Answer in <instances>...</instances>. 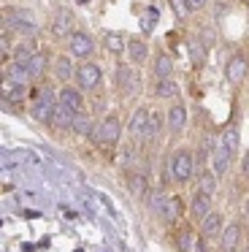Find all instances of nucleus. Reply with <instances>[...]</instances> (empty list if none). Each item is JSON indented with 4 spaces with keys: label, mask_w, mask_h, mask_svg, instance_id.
<instances>
[{
    "label": "nucleus",
    "mask_w": 249,
    "mask_h": 252,
    "mask_svg": "<svg viewBox=\"0 0 249 252\" xmlns=\"http://www.w3.org/2000/svg\"><path fill=\"white\" fill-rule=\"evenodd\" d=\"M241 171H244V176H249V152L244 155V163H241Z\"/></svg>",
    "instance_id": "e433bc0d"
},
{
    "label": "nucleus",
    "mask_w": 249,
    "mask_h": 252,
    "mask_svg": "<svg viewBox=\"0 0 249 252\" xmlns=\"http://www.w3.org/2000/svg\"><path fill=\"white\" fill-rule=\"evenodd\" d=\"M249 73V63L247 57H230V63L225 65V76L230 84H241Z\"/></svg>",
    "instance_id": "6e6552de"
},
{
    "label": "nucleus",
    "mask_w": 249,
    "mask_h": 252,
    "mask_svg": "<svg viewBox=\"0 0 249 252\" xmlns=\"http://www.w3.org/2000/svg\"><path fill=\"white\" fill-rule=\"evenodd\" d=\"M171 174L176 182H189V176L195 174V160L189 149H179L171 158Z\"/></svg>",
    "instance_id": "f03ea898"
},
{
    "label": "nucleus",
    "mask_w": 249,
    "mask_h": 252,
    "mask_svg": "<svg viewBox=\"0 0 249 252\" xmlns=\"http://www.w3.org/2000/svg\"><path fill=\"white\" fill-rule=\"evenodd\" d=\"M73 130H76V133H81V136H92V130H95V122H92L90 117H84V114H76V120H73Z\"/></svg>",
    "instance_id": "c756f323"
},
{
    "label": "nucleus",
    "mask_w": 249,
    "mask_h": 252,
    "mask_svg": "<svg viewBox=\"0 0 249 252\" xmlns=\"http://www.w3.org/2000/svg\"><path fill=\"white\" fill-rule=\"evenodd\" d=\"M209 212H211V195H206V192L198 190L192 195V201H189V214H192V217H198V220H203Z\"/></svg>",
    "instance_id": "9b49d317"
},
{
    "label": "nucleus",
    "mask_w": 249,
    "mask_h": 252,
    "mask_svg": "<svg viewBox=\"0 0 249 252\" xmlns=\"http://www.w3.org/2000/svg\"><path fill=\"white\" fill-rule=\"evenodd\" d=\"M157 98H173L176 95V82L173 79H157Z\"/></svg>",
    "instance_id": "7c9ffc66"
},
{
    "label": "nucleus",
    "mask_w": 249,
    "mask_h": 252,
    "mask_svg": "<svg viewBox=\"0 0 249 252\" xmlns=\"http://www.w3.org/2000/svg\"><path fill=\"white\" fill-rule=\"evenodd\" d=\"M54 109H57V103H54V95L49 93V90H43V93H38V103L32 106V117H35L38 122H52Z\"/></svg>",
    "instance_id": "20e7f679"
},
{
    "label": "nucleus",
    "mask_w": 249,
    "mask_h": 252,
    "mask_svg": "<svg viewBox=\"0 0 249 252\" xmlns=\"http://www.w3.org/2000/svg\"><path fill=\"white\" fill-rule=\"evenodd\" d=\"M241 252H249V247H247V250H241Z\"/></svg>",
    "instance_id": "58836bf2"
},
{
    "label": "nucleus",
    "mask_w": 249,
    "mask_h": 252,
    "mask_svg": "<svg viewBox=\"0 0 249 252\" xmlns=\"http://www.w3.org/2000/svg\"><path fill=\"white\" fill-rule=\"evenodd\" d=\"M222 147L227 149L230 155L238 152V147H241V133H238V127H225V133H222Z\"/></svg>",
    "instance_id": "a211bd4d"
},
{
    "label": "nucleus",
    "mask_w": 249,
    "mask_h": 252,
    "mask_svg": "<svg viewBox=\"0 0 249 252\" xmlns=\"http://www.w3.org/2000/svg\"><path fill=\"white\" fill-rule=\"evenodd\" d=\"M127 52H130V60H133L135 65L146 60V44L141 38H130L127 41Z\"/></svg>",
    "instance_id": "393cba45"
},
{
    "label": "nucleus",
    "mask_w": 249,
    "mask_h": 252,
    "mask_svg": "<svg viewBox=\"0 0 249 252\" xmlns=\"http://www.w3.org/2000/svg\"><path fill=\"white\" fill-rule=\"evenodd\" d=\"M149 111L146 109H138L133 114V120H130V133H133V136H141V133L146 130V125H149Z\"/></svg>",
    "instance_id": "aec40b11"
},
{
    "label": "nucleus",
    "mask_w": 249,
    "mask_h": 252,
    "mask_svg": "<svg viewBox=\"0 0 249 252\" xmlns=\"http://www.w3.org/2000/svg\"><path fill=\"white\" fill-rule=\"evenodd\" d=\"M184 125H187V111H184L182 103H176L173 109H168V127L173 133H182Z\"/></svg>",
    "instance_id": "2eb2a0df"
},
{
    "label": "nucleus",
    "mask_w": 249,
    "mask_h": 252,
    "mask_svg": "<svg viewBox=\"0 0 249 252\" xmlns=\"http://www.w3.org/2000/svg\"><path fill=\"white\" fill-rule=\"evenodd\" d=\"M222 225H225V217H222L219 212H209L200 220V230H203V236H209V239H214V236L222 233Z\"/></svg>",
    "instance_id": "9d476101"
},
{
    "label": "nucleus",
    "mask_w": 249,
    "mask_h": 252,
    "mask_svg": "<svg viewBox=\"0 0 249 252\" xmlns=\"http://www.w3.org/2000/svg\"><path fill=\"white\" fill-rule=\"evenodd\" d=\"M73 120H76V111L68 109L65 103H57L49 125H52V130H70V127H73Z\"/></svg>",
    "instance_id": "1a4fd4ad"
},
{
    "label": "nucleus",
    "mask_w": 249,
    "mask_h": 252,
    "mask_svg": "<svg viewBox=\"0 0 249 252\" xmlns=\"http://www.w3.org/2000/svg\"><path fill=\"white\" fill-rule=\"evenodd\" d=\"M70 28H73V14L65 11V8H60L57 17H54V25H52V33L57 35V38H65V35L70 33Z\"/></svg>",
    "instance_id": "f8f14e48"
},
{
    "label": "nucleus",
    "mask_w": 249,
    "mask_h": 252,
    "mask_svg": "<svg viewBox=\"0 0 249 252\" xmlns=\"http://www.w3.org/2000/svg\"><path fill=\"white\" fill-rule=\"evenodd\" d=\"M187 6L195 11V8H203V6H206V0H187Z\"/></svg>",
    "instance_id": "c9c22d12"
},
{
    "label": "nucleus",
    "mask_w": 249,
    "mask_h": 252,
    "mask_svg": "<svg viewBox=\"0 0 249 252\" xmlns=\"http://www.w3.org/2000/svg\"><path fill=\"white\" fill-rule=\"evenodd\" d=\"M227 165H230V152H227L225 147L217 149V152L211 155V171H214L217 176H222L227 171Z\"/></svg>",
    "instance_id": "6ab92c4d"
},
{
    "label": "nucleus",
    "mask_w": 249,
    "mask_h": 252,
    "mask_svg": "<svg viewBox=\"0 0 249 252\" xmlns=\"http://www.w3.org/2000/svg\"><path fill=\"white\" fill-rule=\"evenodd\" d=\"M198 187H200V192H206V195H214L217 192V174L214 171H203L200 179H198Z\"/></svg>",
    "instance_id": "bb28decb"
},
{
    "label": "nucleus",
    "mask_w": 249,
    "mask_h": 252,
    "mask_svg": "<svg viewBox=\"0 0 249 252\" xmlns=\"http://www.w3.org/2000/svg\"><path fill=\"white\" fill-rule=\"evenodd\" d=\"M60 103H65L68 109H73L76 114H81V109H84V98H81V93H76V90H70V87H62V93H60Z\"/></svg>",
    "instance_id": "f3484780"
},
{
    "label": "nucleus",
    "mask_w": 249,
    "mask_h": 252,
    "mask_svg": "<svg viewBox=\"0 0 249 252\" xmlns=\"http://www.w3.org/2000/svg\"><path fill=\"white\" fill-rule=\"evenodd\" d=\"M160 125H162V120H160L157 114H152V117H149V125H146V130H144V136H146V138H155L157 133H160Z\"/></svg>",
    "instance_id": "2f4dec72"
},
{
    "label": "nucleus",
    "mask_w": 249,
    "mask_h": 252,
    "mask_svg": "<svg viewBox=\"0 0 249 252\" xmlns=\"http://www.w3.org/2000/svg\"><path fill=\"white\" fill-rule=\"evenodd\" d=\"M5 28H11V30H19V33H35L38 30V25L32 22V17H30V11H19V8H8V11H5Z\"/></svg>",
    "instance_id": "7ed1b4c3"
},
{
    "label": "nucleus",
    "mask_w": 249,
    "mask_h": 252,
    "mask_svg": "<svg viewBox=\"0 0 249 252\" xmlns=\"http://www.w3.org/2000/svg\"><path fill=\"white\" fill-rule=\"evenodd\" d=\"M165 198H168V195H162V192H152V198H149V206L155 209L157 214H160V212H162V203H165Z\"/></svg>",
    "instance_id": "f704fd0d"
},
{
    "label": "nucleus",
    "mask_w": 249,
    "mask_h": 252,
    "mask_svg": "<svg viewBox=\"0 0 249 252\" xmlns=\"http://www.w3.org/2000/svg\"><path fill=\"white\" fill-rule=\"evenodd\" d=\"M171 6H173V11H176L179 19H184V17H187V11H192V8L187 6V0H171Z\"/></svg>",
    "instance_id": "72a5a7b5"
},
{
    "label": "nucleus",
    "mask_w": 249,
    "mask_h": 252,
    "mask_svg": "<svg viewBox=\"0 0 249 252\" xmlns=\"http://www.w3.org/2000/svg\"><path fill=\"white\" fill-rule=\"evenodd\" d=\"M68 46H70V55H73V57H81V60H87V57L95 52V41H92L87 33H70Z\"/></svg>",
    "instance_id": "39448f33"
},
{
    "label": "nucleus",
    "mask_w": 249,
    "mask_h": 252,
    "mask_svg": "<svg viewBox=\"0 0 249 252\" xmlns=\"http://www.w3.org/2000/svg\"><path fill=\"white\" fill-rule=\"evenodd\" d=\"M238 239H241V225L230 222L225 230H222V250H225V252H236Z\"/></svg>",
    "instance_id": "ddd939ff"
},
{
    "label": "nucleus",
    "mask_w": 249,
    "mask_h": 252,
    "mask_svg": "<svg viewBox=\"0 0 249 252\" xmlns=\"http://www.w3.org/2000/svg\"><path fill=\"white\" fill-rule=\"evenodd\" d=\"M189 60H192L195 68L206 65V44L203 41H189Z\"/></svg>",
    "instance_id": "b1692460"
},
{
    "label": "nucleus",
    "mask_w": 249,
    "mask_h": 252,
    "mask_svg": "<svg viewBox=\"0 0 249 252\" xmlns=\"http://www.w3.org/2000/svg\"><path fill=\"white\" fill-rule=\"evenodd\" d=\"M103 44H106V49L111 52V55H119V52L127 49V41H124V35H122V33H106Z\"/></svg>",
    "instance_id": "412c9836"
},
{
    "label": "nucleus",
    "mask_w": 249,
    "mask_h": 252,
    "mask_svg": "<svg viewBox=\"0 0 249 252\" xmlns=\"http://www.w3.org/2000/svg\"><path fill=\"white\" fill-rule=\"evenodd\" d=\"M22 98H25V84L5 76V82H3V100H5V103H16V100H22Z\"/></svg>",
    "instance_id": "4468645a"
},
{
    "label": "nucleus",
    "mask_w": 249,
    "mask_h": 252,
    "mask_svg": "<svg viewBox=\"0 0 249 252\" xmlns=\"http://www.w3.org/2000/svg\"><path fill=\"white\" fill-rule=\"evenodd\" d=\"M27 71H30L32 79L43 76V71H46V55H43V52H35V55L27 60Z\"/></svg>",
    "instance_id": "5701e85b"
},
{
    "label": "nucleus",
    "mask_w": 249,
    "mask_h": 252,
    "mask_svg": "<svg viewBox=\"0 0 249 252\" xmlns=\"http://www.w3.org/2000/svg\"><path fill=\"white\" fill-rule=\"evenodd\" d=\"M76 82L79 87H87V90H95L100 84V68L95 63H87V65H79L76 68Z\"/></svg>",
    "instance_id": "423d86ee"
},
{
    "label": "nucleus",
    "mask_w": 249,
    "mask_h": 252,
    "mask_svg": "<svg viewBox=\"0 0 249 252\" xmlns=\"http://www.w3.org/2000/svg\"><path fill=\"white\" fill-rule=\"evenodd\" d=\"M8 79H14V82H22V84H25L27 79H32V76H30V71H27V63L16 60L14 65L8 68Z\"/></svg>",
    "instance_id": "cd10ccee"
},
{
    "label": "nucleus",
    "mask_w": 249,
    "mask_h": 252,
    "mask_svg": "<svg viewBox=\"0 0 249 252\" xmlns=\"http://www.w3.org/2000/svg\"><path fill=\"white\" fill-rule=\"evenodd\" d=\"M179 250L192 252V233H189V230H182V233H179Z\"/></svg>",
    "instance_id": "473e14b6"
},
{
    "label": "nucleus",
    "mask_w": 249,
    "mask_h": 252,
    "mask_svg": "<svg viewBox=\"0 0 249 252\" xmlns=\"http://www.w3.org/2000/svg\"><path fill=\"white\" fill-rule=\"evenodd\" d=\"M119 130H122V127H119V120L117 117H106V120L103 122H97L95 125V130H92V141L97 144V147H114V144L119 141Z\"/></svg>",
    "instance_id": "f257e3e1"
},
{
    "label": "nucleus",
    "mask_w": 249,
    "mask_h": 252,
    "mask_svg": "<svg viewBox=\"0 0 249 252\" xmlns=\"http://www.w3.org/2000/svg\"><path fill=\"white\" fill-rule=\"evenodd\" d=\"M157 19H160V11H157V8H146V11L141 14V30H144V33H152V30L157 28Z\"/></svg>",
    "instance_id": "c85d7f7f"
},
{
    "label": "nucleus",
    "mask_w": 249,
    "mask_h": 252,
    "mask_svg": "<svg viewBox=\"0 0 249 252\" xmlns=\"http://www.w3.org/2000/svg\"><path fill=\"white\" fill-rule=\"evenodd\" d=\"M162 220H168V222H176L179 217H182V201H179L176 195H168L165 203H162V212H160Z\"/></svg>",
    "instance_id": "dca6fc26"
},
{
    "label": "nucleus",
    "mask_w": 249,
    "mask_h": 252,
    "mask_svg": "<svg viewBox=\"0 0 249 252\" xmlns=\"http://www.w3.org/2000/svg\"><path fill=\"white\" fill-rule=\"evenodd\" d=\"M244 214L249 217V198H247V203H244Z\"/></svg>",
    "instance_id": "4c0bfd02"
},
{
    "label": "nucleus",
    "mask_w": 249,
    "mask_h": 252,
    "mask_svg": "<svg viewBox=\"0 0 249 252\" xmlns=\"http://www.w3.org/2000/svg\"><path fill=\"white\" fill-rule=\"evenodd\" d=\"M54 73H57V79H60V82H68L70 76H76L70 57H57V63H54Z\"/></svg>",
    "instance_id": "4be33fe9"
},
{
    "label": "nucleus",
    "mask_w": 249,
    "mask_h": 252,
    "mask_svg": "<svg viewBox=\"0 0 249 252\" xmlns=\"http://www.w3.org/2000/svg\"><path fill=\"white\" fill-rule=\"evenodd\" d=\"M117 84H119V90H122L124 95H135V93H138V87H141V79H138V73L130 71L127 65H119Z\"/></svg>",
    "instance_id": "0eeeda50"
},
{
    "label": "nucleus",
    "mask_w": 249,
    "mask_h": 252,
    "mask_svg": "<svg viewBox=\"0 0 249 252\" xmlns=\"http://www.w3.org/2000/svg\"><path fill=\"white\" fill-rule=\"evenodd\" d=\"M155 76L157 79H171L173 76V60L168 55H160L155 63Z\"/></svg>",
    "instance_id": "a878e982"
}]
</instances>
